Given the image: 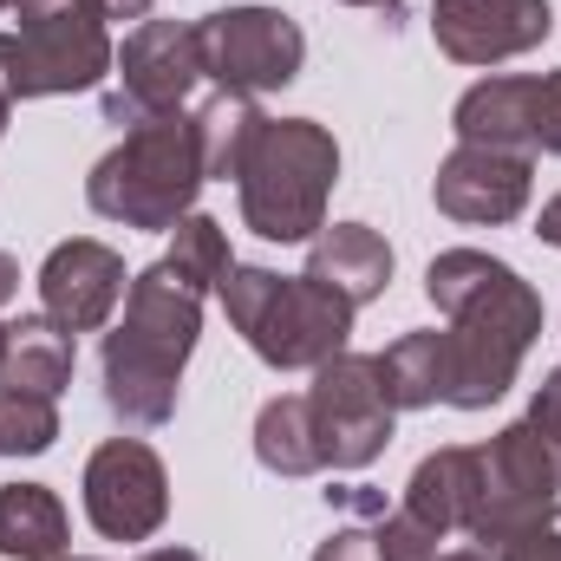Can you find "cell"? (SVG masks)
I'll return each instance as SVG.
<instances>
[{
    "instance_id": "34",
    "label": "cell",
    "mask_w": 561,
    "mask_h": 561,
    "mask_svg": "<svg viewBox=\"0 0 561 561\" xmlns=\"http://www.w3.org/2000/svg\"><path fill=\"white\" fill-rule=\"evenodd\" d=\"M0 138H7V105H0Z\"/></svg>"
},
{
    "instance_id": "6",
    "label": "cell",
    "mask_w": 561,
    "mask_h": 561,
    "mask_svg": "<svg viewBox=\"0 0 561 561\" xmlns=\"http://www.w3.org/2000/svg\"><path fill=\"white\" fill-rule=\"evenodd\" d=\"M20 33H0V105L85 92L112 72L118 46L99 0H13Z\"/></svg>"
},
{
    "instance_id": "4",
    "label": "cell",
    "mask_w": 561,
    "mask_h": 561,
    "mask_svg": "<svg viewBox=\"0 0 561 561\" xmlns=\"http://www.w3.org/2000/svg\"><path fill=\"white\" fill-rule=\"evenodd\" d=\"M203 150H196V125L183 112H163V118H144L125 131L118 150H105L85 176V203L105 216V222H125V229H176L203 190Z\"/></svg>"
},
{
    "instance_id": "14",
    "label": "cell",
    "mask_w": 561,
    "mask_h": 561,
    "mask_svg": "<svg viewBox=\"0 0 561 561\" xmlns=\"http://www.w3.org/2000/svg\"><path fill=\"white\" fill-rule=\"evenodd\" d=\"M125 287H131L125 280V255L105 249V242H92V236H79V242H59L46 255V268H39V307L66 333H99L118 313Z\"/></svg>"
},
{
    "instance_id": "2",
    "label": "cell",
    "mask_w": 561,
    "mask_h": 561,
    "mask_svg": "<svg viewBox=\"0 0 561 561\" xmlns=\"http://www.w3.org/2000/svg\"><path fill=\"white\" fill-rule=\"evenodd\" d=\"M196 333H203V287H190L170 262H150L125 287V320L105 333V405L138 431L170 424Z\"/></svg>"
},
{
    "instance_id": "21",
    "label": "cell",
    "mask_w": 561,
    "mask_h": 561,
    "mask_svg": "<svg viewBox=\"0 0 561 561\" xmlns=\"http://www.w3.org/2000/svg\"><path fill=\"white\" fill-rule=\"evenodd\" d=\"M190 125H196V150H203V176H236L268 118L249 92H216L203 112H190Z\"/></svg>"
},
{
    "instance_id": "1",
    "label": "cell",
    "mask_w": 561,
    "mask_h": 561,
    "mask_svg": "<svg viewBox=\"0 0 561 561\" xmlns=\"http://www.w3.org/2000/svg\"><path fill=\"white\" fill-rule=\"evenodd\" d=\"M424 294L450 313V405L490 412L542 333V294L483 249H444L424 268Z\"/></svg>"
},
{
    "instance_id": "7",
    "label": "cell",
    "mask_w": 561,
    "mask_h": 561,
    "mask_svg": "<svg viewBox=\"0 0 561 561\" xmlns=\"http://www.w3.org/2000/svg\"><path fill=\"white\" fill-rule=\"evenodd\" d=\"M561 510V457L536 424H503L490 444L470 450V510L463 536L490 556L523 529H549Z\"/></svg>"
},
{
    "instance_id": "22",
    "label": "cell",
    "mask_w": 561,
    "mask_h": 561,
    "mask_svg": "<svg viewBox=\"0 0 561 561\" xmlns=\"http://www.w3.org/2000/svg\"><path fill=\"white\" fill-rule=\"evenodd\" d=\"M255 457L275 477H313V470H327L320 463L313 419H307V392H287V399H268L262 405V419H255Z\"/></svg>"
},
{
    "instance_id": "13",
    "label": "cell",
    "mask_w": 561,
    "mask_h": 561,
    "mask_svg": "<svg viewBox=\"0 0 561 561\" xmlns=\"http://www.w3.org/2000/svg\"><path fill=\"white\" fill-rule=\"evenodd\" d=\"M529 183H536V157L529 150H496V144H457L444 163H437V209L450 222H477V229H496V222H516L523 203H529Z\"/></svg>"
},
{
    "instance_id": "29",
    "label": "cell",
    "mask_w": 561,
    "mask_h": 561,
    "mask_svg": "<svg viewBox=\"0 0 561 561\" xmlns=\"http://www.w3.org/2000/svg\"><path fill=\"white\" fill-rule=\"evenodd\" d=\"M105 7V20H144L150 13V0H99Z\"/></svg>"
},
{
    "instance_id": "31",
    "label": "cell",
    "mask_w": 561,
    "mask_h": 561,
    "mask_svg": "<svg viewBox=\"0 0 561 561\" xmlns=\"http://www.w3.org/2000/svg\"><path fill=\"white\" fill-rule=\"evenodd\" d=\"M59 561H92V556H59ZM138 561H203V556H190V549H150Z\"/></svg>"
},
{
    "instance_id": "32",
    "label": "cell",
    "mask_w": 561,
    "mask_h": 561,
    "mask_svg": "<svg viewBox=\"0 0 561 561\" xmlns=\"http://www.w3.org/2000/svg\"><path fill=\"white\" fill-rule=\"evenodd\" d=\"M346 7H386V13H399L405 0H346Z\"/></svg>"
},
{
    "instance_id": "30",
    "label": "cell",
    "mask_w": 561,
    "mask_h": 561,
    "mask_svg": "<svg viewBox=\"0 0 561 561\" xmlns=\"http://www.w3.org/2000/svg\"><path fill=\"white\" fill-rule=\"evenodd\" d=\"M13 294H20V262H13V255H0V307H7Z\"/></svg>"
},
{
    "instance_id": "23",
    "label": "cell",
    "mask_w": 561,
    "mask_h": 561,
    "mask_svg": "<svg viewBox=\"0 0 561 561\" xmlns=\"http://www.w3.org/2000/svg\"><path fill=\"white\" fill-rule=\"evenodd\" d=\"M163 262L190 280V287H203V294L222 287V275L236 268V262H229V236H222V222H216V216H196V209L170 229V255H163Z\"/></svg>"
},
{
    "instance_id": "26",
    "label": "cell",
    "mask_w": 561,
    "mask_h": 561,
    "mask_svg": "<svg viewBox=\"0 0 561 561\" xmlns=\"http://www.w3.org/2000/svg\"><path fill=\"white\" fill-rule=\"evenodd\" d=\"M490 561H561V529H523V536H510V542H496Z\"/></svg>"
},
{
    "instance_id": "16",
    "label": "cell",
    "mask_w": 561,
    "mask_h": 561,
    "mask_svg": "<svg viewBox=\"0 0 561 561\" xmlns=\"http://www.w3.org/2000/svg\"><path fill=\"white\" fill-rule=\"evenodd\" d=\"M72 386V333L46 313L7 320V353H0V392H33L59 399Z\"/></svg>"
},
{
    "instance_id": "10",
    "label": "cell",
    "mask_w": 561,
    "mask_h": 561,
    "mask_svg": "<svg viewBox=\"0 0 561 561\" xmlns=\"http://www.w3.org/2000/svg\"><path fill=\"white\" fill-rule=\"evenodd\" d=\"M196 33H203V72L222 92L255 99V92H280L300 79L307 33L275 7H229V13H209Z\"/></svg>"
},
{
    "instance_id": "33",
    "label": "cell",
    "mask_w": 561,
    "mask_h": 561,
    "mask_svg": "<svg viewBox=\"0 0 561 561\" xmlns=\"http://www.w3.org/2000/svg\"><path fill=\"white\" fill-rule=\"evenodd\" d=\"M437 561H490L483 549H457V556H437Z\"/></svg>"
},
{
    "instance_id": "8",
    "label": "cell",
    "mask_w": 561,
    "mask_h": 561,
    "mask_svg": "<svg viewBox=\"0 0 561 561\" xmlns=\"http://www.w3.org/2000/svg\"><path fill=\"white\" fill-rule=\"evenodd\" d=\"M196 79H209L203 72V33L190 20H144L125 39V53L112 59L105 125H144V118L183 112Z\"/></svg>"
},
{
    "instance_id": "5",
    "label": "cell",
    "mask_w": 561,
    "mask_h": 561,
    "mask_svg": "<svg viewBox=\"0 0 561 561\" xmlns=\"http://www.w3.org/2000/svg\"><path fill=\"white\" fill-rule=\"evenodd\" d=\"M333 176H340V144L327 125L313 118H268L242 170H236V190H242V222L262 236V242H313L327 229V196H333Z\"/></svg>"
},
{
    "instance_id": "12",
    "label": "cell",
    "mask_w": 561,
    "mask_h": 561,
    "mask_svg": "<svg viewBox=\"0 0 561 561\" xmlns=\"http://www.w3.org/2000/svg\"><path fill=\"white\" fill-rule=\"evenodd\" d=\"M431 33H437V53L457 66H503L549 46L556 7L549 0H437Z\"/></svg>"
},
{
    "instance_id": "17",
    "label": "cell",
    "mask_w": 561,
    "mask_h": 561,
    "mask_svg": "<svg viewBox=\"0 0 561 561\" xmlns=\"http://www.w3.org/2000/svg\"><path fill=\"white\" fill-rule=\"evenodd\" d=\"M379 366V392L392 412H424V405H450V340L431 333H405L386 353H373Z\"/></svg>"
},
{
    "instance_id": "19",
    "label": "cell",
    "mask_w": 561,
    "mask_h": 561,
    "mask_svg": "<svg viewBox=\"0 0 561 561\" xmlns=\"http://www.w3.org/2000/svg\"><path fill=\"white\" fill-rule=\"evenodd\" d=\"M0 556L13 561L66 556V503L46 483H0Z\"/></svg>"
},
{
    "instance_id": "35",
    "label": "cell",
    "mask_w": 561,
    "mask_h": 561,
    "mask_svg": "<svg viewBox=\"0 0 561 561\" xmlns=\"http://www.w3.org/2000/svg\"><path fill=\"white\" fill-rule=\"evenodd\" d=\"M0 353H7V320H0Z\"/></svg>"
},
{
    "instance_id": "15",
    "label": "cell",
    "mask_w": 561,
    "mask_h": 561,
    "mask_svg": "<svg viewBox=\"0 0 561 561\" xmlns=\"http://www.w3.org/2000/svg\"><path fill=\"white\" fill-rule=\"evenodd\" d=\"M307 275L327 280L333 294H346L353 307H366V300H379L392 287V242L379 229H366V222H333V229L313 236Z\"/></svg>"
},
{
    "instance_id": "27",
    "label": "cell",
    "mask_w": 561,
    "mask_h": 561,
    "mask_svg": "<svg viewBox=\"0 0 561 561\" xmlns=\"http://www.w3.org/2000/svg\"><path fill=\"white\" fill-rule=\"evenodd\" d=\"M529 424L549 437V450L561 457V366L542 379V386H536V399H529Z\"/></svg>"
},
{
    "instance_id": "24",
    "label": "cell",
    "mask_w": 561,
    "mask_h": 561,
    "mask_svg": "<svg viewBox=\"0 0 561 561\" xmlns=\"http://www.w3.org/2000/svg\"><path fill=\"white\" fill-rule=\"evenodd\" d=\"M59 437V412L53 399L33 392H0V457H39Z\"/></svg>"
},
{
    "instance_id": "28",
    "label": "cell",
    "mask_w": 561,
    "mask_h": 561,
    "mask_svg": "<svg viewBox=\"0 0 561 561\" xmlns=\"http://www.w3.org/2000/svg\"><path fill=\"white\" fill-rule=\"evenodd\" d=\"M536 236H542L549 249H561V196H549V203H542V216H536Z\"/></svg>"
},
{
    "instance_id": "25",
    "label": "cell",
    "mask_w": 561,
    "mask_h": 561,
    "mask_svg": "<svg viewBox=\"0 0 561 561\" xmlns=\"http://www.w3.org/2000/svg\"><path fill=\"white\" fill-rule=\"evenodd\" d=\"M529 150L561 157V72L536 79V99H529Z\"/></svg>"
},
{
    "instance_id": "3",
    "label": "cell",
    "mask_w": 561,
    "mask_h": 561,
    "mask_svg": "<svg viewBox=\"0 0 561 561\" xmlns=\"http://www.w3.org/2000/svg\"><path fill=\"white\" fill-rule=\"evenodd\" d=\"M222 307H229L236 333L249 340V353L268 359L275 373H313L333 353H346V333H353V313H359L327 280L242 268V262L222 275Z\"/></svg>"
},
{
    "instance_id": "20",
    "label": "cell",
    "mask_w": 561,
    "mask_h": 561,
    "mask_svg": "<svg viewBox=\"0 0 561 561\" xmlns=\"http://www.w3.org/2000/svg\"><path fill=\"white\" fill-rule=\"evenodd\" d=\"M313 561H437V536L419 529L405 510H386V516H359L346 529H333Z\"/></svg>"
},
{
    "instance_id": "9",
    "label": "cell",
    "mask_w": 561,
    "mask_h": 561,
    "mask_svg": "<svg viewBox=\"0 0 561 561\" xmlns=\"http://www.w3.org/2000/svg\"><path fill=\"white\" fill-rule=\"evenodd\" d=\"M307 419H313L320 463L327 470H366L392 444V419H399L386 405V392H379L373 353H333L327 366H313Z\"/></svg>"
},
{
    "instance_id": "18",
    "label": "cell",
    "mask_w": 561,
    "mask_h": 561,
    "mask_svg": "<svg viewBox=\"0 0 561 561\" xmlns=\"http://www.w3.org/2000/svg\"><path fill=\"white\" fill-rule=\"evenodd\" d=\"M463 510H470V444H444L412 470L405 516L444 542V536H463Z\"/></svg>"
},
{
    "instance_id": "11",
    "label": "cell",
    "mask_w": 561,
    "mask_h": 561,
    "mask_svg": "<svg viewBox=\"0 0 561 561\" xmlns=\"http://www.w3.org/2000/svg\"><path fill=\"white\" fill-rule=\"evenodd\" d=\"M85 516L105 542H150L170 516L163 457L144 437H112L85 463Z\"/></svg>"
}]
</instances>
